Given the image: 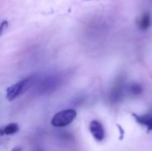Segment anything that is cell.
<instances>
[{
  "instance_id": "1",
  "label": "cell",
  "mask_w": 152,
  "mask_h": 151,
  "mask_svg": "<svg viewBox=\"0 0 152 151\" xmlns=\"http://www.w3.org/2000/svg\"><path fill=\"white\" fill-rule=\"evenodd\" d=\"M37 80V77L35 75H32V76H29L28 77H26L12 85L6 89V99L9 101L15 100L18 96L25 93L30 87L34 86Z\"/></svg>"
},
{
  "instance_id": "2",
  "label": "cell",
  "mask_w": 152,
  "mask_h": 151,
  "mask_svg": "<svg viewBox=\"0 0 152 151\" xmlns=\"http://www.w3.org/2000/svg\"><path fill=\"white\" fill-rule=\"evenodd\" d=\"M61 78L59 75H49L37 80L35 87L40 94H48L55 91L61 85Z\"/></svg>"
},
{
  "instance_id": "3",
  "label": "cell",
  "mask_w": 152,
  "mask_h": 151,
  "mask_svg": "<svg viewBox=\"0 0 152 151\" xmlns=\"http://www.w3.org/2000/svg\"><path fill=\"white\" fill-rule=\"evenodd\" d=\"M77 117V111L75 109H65L57 112L51 119V124L54 127H65L71 124Z\"/></svg>"
},
{
  "instance_id": "4",
  "label": "cell",
  "mask_w": 152,
  "mask_h": 151,
  "mask_svg": "<svg viewBox=\"0 0 152 151\" xmlns=\"http://www.w3.org/2000/svg\"><path fill=\"white\" fill-rule=\"evenodd\" d=\"M90 132L93 135V137L97 141V142H102L104 139L105 136V133H104V129L102 125L97 121V120H93L90 123V126H89Z\"/></svg>"
},
{
  "instance_id": "5",
  "label": "cell",
  "mask_w": 152,
  "mask_h": 151,
  "mask_svg": "<svg viewBox=\"0 0 152 151\" xmlns=\"http://www.w3.org/2000/svg\"><path fill=\"white\" fill-rule=\"evenodd\" d=\"M123 92H124V83H123V80L119 79L117 81V84L115 85V86L112 89V92L110 94L111 101L113 102L119 101L124 95Z\"/></svg>"
},
{
  "instance_id": "6",
  "label": "cell",
  "mask_w": 152,
  "mask_h": 151,
  "mask_svg": "<svg viewBox=\"0 0 152 151\" xmlns=\"http://www.w3.org/2000/svg\"><path fill=\"white\" fill-rule=\"evenodd\" d=\"M19 131V126L15 123H11L0 128V135H12Z\"/></svg>"
},
{
  "instance_id": "7",
  "label": "cell",
  "mask_w": 152,
  "mask_h": 151,
  "mask_svg": "<svg viewBox=\"0 0 152 151\" xmlns=\"http://www.w3.org/2000/svg\"><path fill=\"white\" fill-rule=\"evenodd\" d=\"M138 25H139L140 28L142 29V30L148 29L151 25V18L150 13H148V12L143 13L139 19Z\"/></svg>"
},
{
  "instance_id": "8",
  "label": "cell",
  "mask_w": 152,
  "mask_h": 151,
  "mask_svg": "<svg viewBox=\"0 0 152 151\" xmlns=\"http://www.w3.org/2000/svg\"><path fill=\"white\" fill-rule=\"evenodd\" d=\"M139 123L145 125L149 129L152 130V117L150 116H142V117H136Z\"/></svg>"
},
{
  "instance_id": "9",
  "label": "cell",
  "mask_w": 152,
  "mask_h": 151,
  "mask_svg": "<svg viewBox=\"0 0 152 151\" xmlns=\"http://www.w3.org/2000/svg\"><path fill=\"white\" fill-rule=\"evenodd\" d=\"M130 92H131V93H133L134 95H138L142 93V88L139 85H133L130 87Z\"/></svg>"
},
{
  "instance_id": "10",
  "label": "cell",
  "mask_w": 152,
  "mask_h": 151,
  "mask_svg": "<svg viewBox=\"0 0 152 151\" xmlns=\"http://www.w3.org/2000/svg\"><path fill=\"white\" fill-rule=\"evenodd\" d=\"M7 27H8V21L4 20V21H2V22L0 23V36L4 34V32L6 30Z\"/></svg>"
},
{
  "instance_id": "11",
  "label": "cell",
  "mask_w": 152,
  "mask_h": 151,
  "mask_svg": "<svg viewBox=\"0 0 152 151\" xmlns=\"http://www.w3.org/2000/svg\"><path fill=\"white\" fill-rule=\"evenodd\" d=\"M11 151H22V149L20 148V147H15V148H13Z\"/></svg>"
},
{
  "instance_id": "12",
  "label": "cell",
  "mask_w": 152,
  "mask_h": 151,
  "mask_svg": "<svg viewBox=\"0 0 152 151\" xmlns=\"http://www.w3.org/2000/svg\"><path fill=\"white\" fill-rule=\"evenodd\" d=\"M32 151H45L44 150H42V149H40V148H36V149H34Z\"/></svg>"
}]
</instances>
